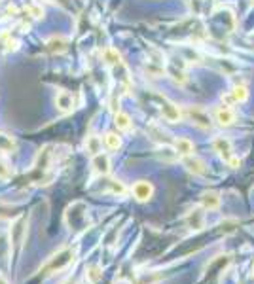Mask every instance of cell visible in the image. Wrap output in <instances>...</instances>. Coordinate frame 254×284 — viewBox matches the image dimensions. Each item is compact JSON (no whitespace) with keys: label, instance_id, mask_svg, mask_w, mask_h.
Returning a JSON list of instances; mask_svg holds the SVG:
<instances>
[{"label":"cell","instance_id":"cell-26","mask_svg":"<svg viewBox=\"0 0 254 284\" xmlns=\"http://www.w3.org/2000/svg\"><path fill=\"white\" fill-rule=\"evenodd\" d=\"M0 284H8V281H6V279H4L2 275H0Z\"/></svg>","mask_w":254,"mask_h":284},{"label":"cell","instance_id":"cell-10","mask_svg":"<svg viewBox=\"0 0 254 284\" xmlns=\"http://www.w3.org/2000/svg\"><path fill=\"white\" fill-rule=\"evenodd\" d=\"M199 201H201V209L203 211H218L220 203H222L218 191H203Z\"/></svg>","mask_w":254,"mask_h":284},{"label":"cell","instance_id":"cell-18","mask_svg":"<svg viewBox=\"0 0 254 284\" xmlns=\"http://www.w3.org/2000/svg\"><path fill=\"white\" fill-rule=\"evenodd\" d=\"M67 38H63V36H51L46 46H48V49L51 51V53H65L67 51Z\"/></svg>","mask_w":254,"mask_h":284},{"label":"cell","instance_id":"cell-28","mask_svg":"<svg viewBox=\"0 0 254 284\" xmlns=\"http://www.w3.org/2000/svg\"><path fill=\"white\" fill-rule=\"evenodd\" d=\"M251 2H253V4H254V0H251Z\"/></svg>","mask_w":254,"mask_h":284},{"label":"cell","instance_id":"cell-22","mask_svg":"<svg viewBox=\"0 0 254 284\" xmlns=\"http://www.w3.org/2000/svg\"><path fill=\"white\" fill-rule=\"evenodd\" d=\"M85 273H87V275H85V277H87V281H89V283H93V284L97 283L101 277H102V269H101V265H91V267H87Z\"/></svg>","mask_w":254,"mask_h":284},{"label":"cell","instance_id":"cell-4","mask_svg":"<svg viewBox=\"0 0 254 284\" xmlns=\"http://www.w3.org/2000/svg\"><path fill=\"white\" fill-rule=\"evenodd\" d=\"M186 118L199 129H211L212 127V118L211 114L207 112L201 106H188L186 108Z\"/></svg>","mask_w":254,"mask_h":284},{"label":"cell","instance_id":"cell-1","mask_svg":"<svg viewBox=\"0 0 254 284\" xmlns=\"http://www.w3.org/2000/svg\"><path fill=\"white\" fill-rule=\"evenodd\" d=\"M74 260H76V248H63V250H59L57 254H53L50 258V261L46 263V275H50V273H57V271H65L71 263H74Z\"/></svg>","mask_w":254,"mask_h":284},{"label":"cell","instance_id":"cell-2","mask_svg":"<svg viewBox=\"0 0 254 284\" xmlns=\"http://www.w3.org/2000/svg\"><path fill=\"white\" fill-rule=\"evenodd\" d=\"M212 148H214V152L222 157L231 169H237L241 165V159L239 157H235L233 148H231V142L228 141L226 137H216L214 142H212Z\"/></svg>","mask_w":254,"mask_h":284},{"label":"cell","instance_id":"cell-8","mask_svg":"<svg viewBox=\"0 0 254 284\" xmlns=\"http://www.w3.org/2000/svg\"><path fill=\"white\" fill-rule=\"evenodd\" d=\"M214 121L220 125V127H229L235 123V112L229 108V106H218L214 110Z\"/></svg>","mask_w":254,"mask_h":284},{"label":"cell","instance_id":"cell-20","mask_svg":"<svg viewBox=\"0 0 254 284\" xmlns=\"http://www.w3.org/2000/svg\"><path fill=\"white\" fill-rule=\"evenodd\" d=\"M106 184H108V188H106V191H108V193L118 195V197H124V195H127V188H126V184H124L122 180H108Z\"/></svg>","mask_w":254,"mask_h":284},{"label":"cell","instance_id":"cell-21","mask_svg":"<svg viewBox=\"0 0 254 284\" xmlns=\"http://www.w3.org/2000/svg\"><path fill=\"white\" fill-rule=\"evenodd\" d=\"M102 142H104V146H106L108 150H120V148H122V137H120L118 133H112V131L104 135Z\"/></svg>","mask_w":254,"mask_h":284},{"label":"cell","instance_id":"cell-27","mask_svg":"<svg viewBox=\"0 0 254 284\" xmlns=\"http://www.w3.org/2000/svg\"><path fill=\"white\" fill-rule=\"evenodd\" d=\"M63 284H74V281H67V283H63Z\"/></svg>","mask_w":254,"mask_h":284},{"label":"cell","instance_id":"cell-9","mask_svg":"<svg viewBox=\"0 0 254 284\" xmlns=\"http://www.w3.org/2000/svg\"><path fill=\"white\" fill-rule=\"evenodd\" d=\"M247 99H249V89H247V85L243 84L233 85V89L228 93L226 97L222 95V100L226 102V106L228 104H233V102H245Z\"/></svg>","mask_w":254,"mask_h":284},{"label":"cell","instance_id":"cell-3","mask_svg":"<svg viewBox=\"0 0 254 284\" xmlns=\"http://www.w3.org/2000/svg\"><path fill=\"white\" fill-rule=\"evenodd\" d=\"M27 237V214H21L10 227V250L17 252Z\"/></svg>","mask_w":254,"mask_h":284},{"label":"cell","instance_id":"cell-17","mask_svg":"<svg viewBox=\"0 0 254 284\" xmlns=\"http://www.w3.org/2000/svg\"><path fill=\"white\" fill-rule=\"evenodd\" d=\"M102 59L106 65L110 67H120L122 65V53L116 49V47H104L102 49Z\"/></svg>","mask_w":254,"mask_h":284},{"label":"cell","instance_id":"cell-12","mask_svg":"<svg viewBox=\"0 0 254 284\" xmlns=\"http://www.w3.org/2000/svg\"><path fill=\"white\" fill-rule=\"evenodd\" d=\"M55 106L57 110L63 114L72 112V108H74V97H72V93H69V91H59L55 95Z\"/></svg>","mask_w":254,"mask_h":284},{"label":"cell","instance_id":"cell-14","mask_svg":"<svg viewBox=\"0 0 254 284\" xmlns=\"http://www.w3.org/2000/svg\"><path fill=\"white\" fill-rule=\"evenodd\" d=\"M85 152L89 154V156H97L102 152V139H101L99 135H89L87 139H85Z\"/></svg>","mask_w":254,"mask_h":284},{"label":"cell","instance_id":"cell-13","mask_svg":"<svg viewBox=\"0 0 254 284\" xmlns=\"http://www.w3.org/2000/svg\"><path fill=\"white\" fill-rule=\"evenodd\" d=\"M173 148H175V154L180 157H186V156H192L194 154V142L186 137H178L175 139L173 142Z\"/></svg>","mask_w":254,"mask_h":284},{"label":"cell","instance_id":"cell-11","mask_svg":"<svg viewBox=\"0 0 254 284\" xmlns=\"http://www.w3.org/2000/svg\"><path fill=\"white\" fill-rule=\"evenodd\" d=\"M91 167H93V172H95V174L106 176V174L110 172V157L101 152L97 156H93V159H91Z\"/></svg>","mask_w":254,"mask_h":284},{"label":"cell","instance_id":"cell-23","mask_svg":"<svg viewBox=\"0 0 254 284\" xmlns=\"http://www.w3.org/2000/svg\"><path fill=\"white\" fill-rule=\"evenodd\" d=\"M14 176V170H12V167L6 163V161H2L0 159V180H10Z\"/></svg>","mask_w":254,"mask_h":284},{"label":"cell","instance_id":"cell-5","mask_svg":"<svg viewBox=\"0 0 254 284\" xmlns=\"http://www.w3.org/2000/svg\"><path fill=\"white\" fill-rule=\"evenodd\" d=\"M131 193H133V197L137 199L139 203H146L154 195V186L148 180H137L133 184V188H131Z\"/></svg>","mask_w":254,"mask_h":284},{"label":"cell","instance_id":"cell-15","mask_svg":"<svg viewBox=\"0 0 254 284\" xmlns=\"http://www.w3.org/2000/svg\"><path fill=\"white\" fill-rule=\"evenodd\" d=\"M201 211L203 209H194L188 214L186 222H188V226L192 227V229H203L205 227V213H201Z\"/></svg>","mask_w":254,"mask_h":284},{"label":"cell","instance_id":"cell-7","mask_svg":"<svg viewBox=\"0 0 254 284\" xmlns=\"http://www.w3.org/2000/svg\"><path fill=\"white\" fill-rule=\"evenodd\" d=\"M182 165L186 167L188 172H192V174H196V176H201V174H205L207 172V165H205V161L198 156H186L182 157Z\"/></svg>","mask_w":254,"mask_h":284},{"label":"cell","instance_id":"cell-6","mask_svg":"<svg viewBox=\"0 0 254 284\" xmlns=\"http://www.w3.org/2000/svg\"><path fill=\"white\" fill-rule=\"evenodd\" d=\"M159 110H161L163 119L169 121V123H178V121L182 119V112H180V108H178L175 102H171V100H167V99L161 100Z\"/></svg>","mask_w":254,"mask_h":284},{"label":"cell","instance_id":"cell-24","mask_svg":"<svg viewBox=\"0 0 254 284\" xmlns=\"http://www.w3.org/2000/svg\"><path fill=\"white\" fill-rule=\"evenodd\" d=\"M2 42H4V47L8 51H15L19 47V42L15 40L14 36H10V34H2Z\"/></svg>","mask_w":254,"mask_h":284},{"label":"cell","instance_id":"cell-25","mask_svg":"<svg viewBox=\"0 0 254 284\" xmlns=\"http://www.w3.org/2000/svg\"><path fill=\"white\" fill-rule=\"evenodd\" d=\"M27 12L34 19H40V17H44V8H42V4H28L27 6Z\"/></svg>","mask_w":254,"mask_h":284},{"label":"cell","instance_id":"cell-19","mask_svg":"<svg viewBox=\"0 0 254 284\" xmlns=\"http://www.w3.org/2000/svg\"><path fill=\"white\" fill-rule=\"evenodd\" d=\"M167 74L173 78V82H175V84L184 85L186 82H188V76H186L184 69H177V65H175V63H171L169 67H167Z\"/></svg>","mask_w":254,"mask_h":284},{"label":"cell","instance_id":"cell-16","mask_svg":"<svg viewBox=\"0 0 254 284\" xmlns=\"http://www.w3.org/2000/svg\"><path fill=\"white\" fill-rule=\"evenodd\" d=\"M114 125L118 131H131L133 127V121H131V116L127 112H122V110H118V112L114 114Z\"/></svg>","mask_w":254,"mask_h":284}]
</instances>
